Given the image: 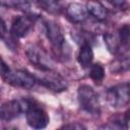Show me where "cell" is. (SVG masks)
<instances>
[{
	"instance_id": "obj_1",
	"label": "cell",
	"mask_w": 130,
	"mask_h": 130,
	"mask_svg": "<svg viewBox=\"0 0 130 130\" xmlns=\"http://www.w3.org/2000/svg\"><path fill=\"white\" fill-rule=\"evenodd\" d=\"M28 61L42 71L54 70V62L49 54L37 44H30L25 49Z\"/></svg>"
},
{
	"instance_id": "obj_2",
	"label": "cell",
	"mask_w": 130,
	"mask_h": 130,
	"mask_svg": "<svg viewBox=\"0 0 130 130\" xmlns=\"http://www.w3.org/2000/svg\"><path fill=\"white\" fill-rule=\"evenodd\" d=\"M34 104L30 100L20 99L8 101L0 105V120L2 121H11L17 118L21 113L25 111Z\"/></svg>"
},
{
	"instance_id": "obj_3",
	"label": "cell",
	"mask_w": 130,
	"mask_h": 130,
	"mask_svg": "<svg viewBox=\"0 0 130 130\" xmlns=\"http://www.w3.org/2000/svg\"><path fill=\"white\" fill-rule=\"evenodd\" d=\"M45 31L54 50L57 51L59 54H65L66 56V50L69 49V47L66 43L65 37L59 24L53 20H47L45 22Z\"/></svg>"
},
{
	"instance_id": "obj_4",
	"label": "cell",
	"mask_w": 130,
	"mask_h": 130,
	"mask_svg": "<svg viewBox=\"0 0 130 130\" xmlns=\"http://www.w3.org/2000/svg\"><path fill=\"white\" fill-rule=\"evenodd\" d=\"M78 95V102L80 107L86 111L87 113H90L92 115H99L100 114V103L98 95L93 88L87 84H82L78 87L77 90Z\"/></svg>"
},
{
	"instance_id": "obj_5",
	"label": "cell",
	"mask_w": 130,
	"mask_h": 130,
	"mask_svg": "<svg viewBox=\"0 0 130 130\" xmlns=\"http://www.w3.org/2000/svg\"><path fill=\"white\" fill-rule=\"evenodd\" d=\"M107 101L112 108L121 109L129 104V83L124 82L112 86L107 90Z\"/></svg>"
},
{
	"instance_id": "obj_6",
	"label": "cell",
	"mask_w": 130,
	"mask_h": 130,
	"mask_svg": "<svg viewBox=\"0 0 130 130\" xmlns=\"http://www.w3.org/2000/svg\"><path fill=\"white\" fill-rule=\"evenodd\" d=\"M3 80L12 86L20 87L24 89L32 88L37 81L35 75L30 74L26 70H9V72L3 77Z\"/></svg>"
},
{
	"instance_id": "obj_7",
	"label": "cell",
	"mask_w": 130,
	"mask_h": 130,
	"mask_svg": "<svg viewBox=\"0 0 130 130\" xmlns=\"http://www.w3.org/2000/svg\"><path fill=\"white\" fill-rule=\"evenodd\" d=\"M37 19L38 16L36 14H31L30 12L15 17L11 23L10 34L14 39L25 37L32 29Z\"/></svg>"
},
{
	"instance_id": "obj_8",
	"label": "cell",
	"mask_w": 130,
	"mask_h": 130,
	"mask_svg": "<svg viewBox=\"0 0 130 130\" xmlns=\"http://www.w3.org/2000/svg\"><path fill=\"white\" fill-rule=\"evenodd\" d=\"M40 76H36L37 81L43 84L45 87L53 90V91H63L66 90L68 84L67 81L54 70L43 71Z\"/></svg>"
},
{
	"instance_id": "obj_9",
	"label": "cell",
	"mask_w": 130,
	"mask_h": 130,
	"mask_svg": "<svg viewBox=\"0 0 130 130\" xmlns=\"http://www.w3.org/2000/svg\"><path fill=\"white\" fill-rule=\"evenodd\" d=\"M25 119L27 124L34 129L46 128L50 121L46 111L35 104H32L25 111Z\"/></svg>"
},
{
	"instance_id": "obj_10",
	"label": "cell",
	"mask_w": 130,
	"mask_h": 130,
	"mask_svg": "<svg viewBox=\"0 0 130 130\" xmlns=\"http://www.w3.org/2000/svg\"><path fill=\"white\" fill-rule=\"evenodd\" d=\"M66 15L71 22L82 23L88 18L89 13L85 5L77 2H71L66 7Z\"/></svg>"
},
{
	"instance_id": "obj_11",
	"label": "cell",
	"mask_w": 130,
	"mask_h": 130,
	"mask_svg": "<svg viewBox=\"0 0 130 130\" xmlns=\"http://www.w3.org/2000/svg\"><path fill=\"white\" fill-rule=\"evenodd\" d=\"M86 9L88 11V13L90 15H92L95 19H98L99 21H104L107 16H108V12L106 7L98 0H89L86 3Z\"/></svg>"
},
{
	"instance_id": "obj_12",
	"label": "cell",
	"mask_w": 130,
	"mask_h": 130,
	"mask_svg": "<svg viewBox=\"0 0 130 130\" xmlns=\"http://www.w3.org/2000/svg\"><path fill=\"white\" fill-rule=\"evenodd\" d=\"M92 60H93V52H92L91 46L89 45L80 46V49L77 55V61L80 64V66L83 68H87L91 65Z\"/></svg>"
},
{
	"instance_id": "obj_13",
	"label": "cell",
	"mask_w": 130,
	"mask_h": 130,
	"mask_svg": "<svg viewBox=\"0 0 130 130\" xmlns=\"http://www.w3.org/2000/svg\"><path fill=\"white\" fill-rule=\"evenodd\" d=\"M104 41H105V44L108 48V51L112 54H118V53L121 52L122 49H125L122 46L118 35H113L111 32H106L104 35ZM126 50H128V49H126Z\"/></svg>"
},
{
	"instance_id": "obj_14",
	"label": "cell",
	"mask_w": 130,
	"mask_h": 130,
	"mask_svg": "<svg viewBox=\"0 0 130 130\" xmlns=\"http://www.w3.org/2000/svg\"><path fill=\"white\" fill-rule=\"evenodd\" d=\"M37 2L43 10L50 14L58 15L63 10L60 0H37Z\"/></svg>"
},
{
	"instance_id": "obj_15",
	"label": "cell",
	"mask_w": 130,
	"mask_h": 130,
	"mask_svg": "<svg viewBox=\"0 0 130 130\" xmlns=\"http://www.w3.org/2000/svg\"><path fill=\"white\" fill-rule=\"evenodd\" d=\"M2 3L10 8L17 9L24 13L30 12V2L29 0H2Z\"/></svg>"
},
{
	"instance_id": "obj_16",
	"label": "cell",
	"mask_w": 130,
	"mask_h": 130,
	"mask_svg": "<svg viewBox=\"0 0 130 130\" xmlns=\"http://www.w3.org/2000/svg\"><path fill=\"white\" fill-rule=\"evenodd\" d=\"M128 68H129V56H128V54L120 56V58L115 60L110 66L111 71L114 73L124 72V71L128 70Z\"/></svg>"
},
{
	"instance_id": "obj_17",
	"label": "cell",
	"mask_w": 130,
	"mask_h": 130,
	"mask_svg": "<svg viewBox=\"0 0 130 130\" xmlns=\"http://www.w3.org/2000/svg\"><path fill=\"white\" fill-rule=\"evenodd\" d=\"M0 39L7 45V47L10 48V50L15 49L14 38L12 37L10 31H8V29L6 27V24H5V22H4V20L2 19L1 16H0Z\"/></svg>"
},
{
	"instance_id": "obj_18",
	"label": "cell",
	"mask_w": 130,
	"mask_h": 130,
	"mask_svg": "<svg viewBox=\"0 0 130 130\" xmlns=\"http://www.w3.org/2000/svg\"><path fill=\"white\" fill-rule=\"evenodd\" d=\"M72 37L76 41V43L80 44V46H82V45L91 46V44L94 42V37L92 36V34L90 31L76 30V31H74L72 34Z\"/></svg>"
},
{
	"instance_id": "obj_19",
	"label": "cell",
	"mask_w": 130,
	"mask_h": 130,
	"mask_svg": "<svg viewBox=\"0 0 130 130\" xmlns=\"http://www.w3.org/2000/svg\"><path fill=\"white\" fill-rule=\"evenodd\" d=\"M89 76H90V78L94 82H101L104 79V77H105L104 67L101 64H99V63H95V64L90 65Z\"/></svg>"
},
{
	"instance_id": "obj_20",
	"label": "cell",
	"mask_w": 130,
	"mask_h": 130,
	"mask_svg": "<svg viewBox=\"0 0 130 130\" xmlns=\"http://www.w3.org/2000/svg\"><path fill=\"white\" fill-rule=\"evenodd\" d=\"M118 37H119V40H120L122 46L125 49H128V47H129V40H130V27H129V25L127 23L123 24L119 28Z\"/></svg>"
},
{
	"instance_id": "obj_21",
	"label": "cell",
	"mask_w": 130,
	"mask_h": 130,
	"mask_svg": "<svg viewBox=\"0 0 130 130\" xmlns=\"http://www.w3.org/2000/svg\"><path fill=\"white\" fill-rule=\"evenodd\" d=\"M9 70H10V68L8 67V65L4 62V60L0 57V76L3 78L8 72H9Z\"/></svg>"
},
{
	"instance_id": "obj_22",
	"label": "cell",
	"mask_w": 130,
	"mask_h": 130,
	"mask_svg": "<svg viewBox=\"0 0 130 130\" xmlns=\"http://www.w3.org/2000/svg\"><path fill=\"white\" fill-rule=\"evenodd\" d=\"M62 128H65V129H77V130H80V129H84L85 127L78 123V122H74V123H69V124H65L62 126Z\"/></svg>"
},
{
	"instance_id": "obj_23",
	"label": "cell",
	"mask_w": 130,
	"mask_h": 130,
	"mask_svg": "<svg viewBox=\"0 0 130 130\" xmlns=\"http://www.w3.org/2000/svg\"><path fill=\"white\" fill-rule=\"evenodd\" d=\"M112 5H114V6H116V7H119V8H121V7H123L124 5H125V3H126V0H108Z\"/></svg>"
}]
</instances>
